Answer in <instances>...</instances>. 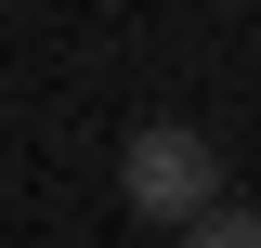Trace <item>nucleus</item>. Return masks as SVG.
Masks as SVG:
<instances>
[{"label":"nucleus","mask_w":261,"mask_h":248,"mask_svg":"<svg viewBox=\"0 0 261 248\" xmlns=\"http://www.w3.org/2000/svg\"><path fill=\"white\" fill-rule=\"evenodd\" d=\"M183 248H261V222H248V209H196V222H183Z\"/></svg>","instance_id":"2"},{"label":"nucleus","mask_w":261,"mask_h":248,"mask_svg":"<svg viewBox=\"0 0 261 248\" xmlns=\"http://www.w3.org/2000/svg\"><path fill=\"white\" fill-rule=\"evenodd\" d=\"M118 196H130L144 222H196V209H222V157H209V131H130Z\"/></svg>","instance_id":"1"}]
</instances>
